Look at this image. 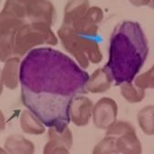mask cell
Masks as SVG:
<instances>
[{
    "label": "cell",
    "instance_id": "cell-1",
    "mask_svg": "<svg viewBox=\"0 0 154 154\" xmlns=\"http://www.w3.org/2000/svg\"><path fill=\"white\" fill-rule=\"evenodd\" d=\"M88 78L62 52L50 48L32 49L20 64L21 101L45 126L63 131L70 121L71 101L88 92Z\"/></svg>",
    "mask_w": 154,
    "mask_h": 154
},
{
    "label": "cell",
    "instance_id": "cell-2",
    "mask_svg": "<svg viewBox=\"0 0 154 154\" xmlns=\"http://www.w3.org/2000/svg\"><path fill=\"white\" fill-rule=\"evenodd\" d=\"M103 19V11L99 7H89L88 0H70L64 10L63 24L57 36L64 48L71 54L82 69L89 63L102 61L98 32Z\"/></svg>",
    "mask_w": 154,
    "mask_h": 154
},
{
    "label": "cell",
    "instance_id": "cell-3",
    "mask_svg": "<svg viewBox=\"0 0 154 154\" xmlns=\"http://www.w3.org/2000/svg\"><path fill=\"white\" fill-rule=\"evenodd\" d=\"M148 54V40L140 25L135 21H123L111 34L109 60L104 69L110 73L115 86L132 82Z\"/></svg>",
    "mask_w": 154,
    "mask_h": 154
},
{
    "label": "cell",
    "instance_id": "cell-4",
    "mask_svg": "<svg viewBox=\"0 0 154 154\" xmlns=\"http://www.w3.org/2000/svg\"><path fill=\"white\" fill-rule=\"evenodd\" d=\"M55 15L49 0H7L0 17L2 62L13 56L14 38L18 30L26 24L36 22L52 26Z\"/></svg>",
    "mask_w": 154,
    "mask_h": 154
},
{
    "label": "cell",
    "instance_id": "cell-5",
    "mask_svg": "<svg viewBox=\"0 0 154 154\" xmlns=\"http://www.w3.org/2000/svg\"><path fill=\"white\" fill-rule=\"evenodd\" d=\"M50 26H51L42 22L25 25L20 30H18L14 38L13 55L21 57L27 53L32 48L38 45H57V38Z\"/></svg>",
    "mask_w": 154,
    "mask_h": 154
},
{
    "label": "cell",
    "instance_id": "cell-6",
    "mask_svg": "<svg viewBox=\"0 0 154 154\" xmlns=\"http://www.w3.org/2000/svg\"><path fill=\"white\" fill-rule=\"evenodd\" d=\"M118 117V105L111 98L100 99L93 108L92 118L96 128L107 130L116 122Z\"/></svg>",
    "mask_w": 154,
    "mask_h": 154
},
{
    "label": "cell",
    "instance_id": "cell-7",
    "mask_svg": "<svg viewBox=\"0 0 154 154\" xmlns=\"http://www.w3.org/2000/svg\"><path fill=\"white\" fill-rule=\"evenodd\" d=\"M73 145V136L70 129L67 127L59 131L54 127L48 130V141L44 147V153H69Z\"/></svg>",
    "mask_w": 154,
    "mask_h": 154
},
{
    "label": "cell",
    "instance_id": "cell-8",
    "mask_svg": "<svg viewBox=\"0 0 154 154\" xmlns=\"http://www.w3.org/2000/svg\"><path fill=\"white\" fill-rule=\"evenodd\" d=\"M93 102L86 96L76 97L69 107L70 120L78 127H83L88 124L93 112Z\"/></svg>",
    "mask_w": 154,
    "mask_h": 154
},
{
    "label": "cell",
    "instance_id": "cell-9",
    "mask_svg": "<svg viewBox=\"0 0 154 154\" xmlns=\"http://www.w3.org/2000/svg\"><path fill=\"white\" fill-rule=\"evenodd\" d=\"M113 79L106 69H98L92 73L86 84V88L90 93H103L111 87Z\"/></svg>",
    "mask_w": 154,
    "mask_h": 154
},
{
    "label": "cell",
    "instance_id": "cell-10",
    "mask_svg": "<svg viewBox=\"0 0 154 154\" xmlns=\"http://www.w3.org/2000/svg\"><path fill=\"white\" fill-rule=\"evenodd\" d=\"M20 59L19 57H11L6 62L1 74L2 85L9 89L17 88L19 81Z\"/></svg>",
    "mask_w": 154,
    "mask_h": 154
},
{
    "label": "cell",
    "instance_id": "cell-11",
    "mask_svg": "<svg viewBox=\"0 0 154 154\" xmlns=\"http://www.w3.org/2000/svg\"><path fill=\"white\" fill-rule=\"evenodd\" d=\"M117 138V148L118 153H141L142 147L138 136L136 130L129 131Z\"/></svg>",
    "mask_w": 154,
    "mask_h": 154
},
{
    "label": "cell",
    "instance_id": "cell-12",
    "mask_svg": "<svg viewBox=\"0 0 154 154\" xmlns=\"http://www.w3.org/2000/svg\"><path fill=\"white\" fill-rule=\"evenodd\" d=\"M20 127L25 133L31 135H41L46 131L44 123L28 109L21 114Z\"/></svg>",
    "mask_w": 154,
    "mask_h": 154
},
{
    "label": "cell",
    "instance_id": "cell-13",
    "mask_svg": "<svg viewBox=\"0 0 154 154\" xmlns=\"http://www.w3.org/2000/svg\"><path fill=\"white\" fill-rule=\"evenodd\" d=\"M6 150L10 153H34V144L20 135H11L5 141Z\"/></svg>",
    "mask_w": 154,
    "mask_h": 154
},
{
    "label": "cell",
    "instance_id": "cell-14",
    "mask_svg": "<svg viewBox=\"0 0 154 154\" xmlns=\"http://www.w3.org/2000/svg\"><path fill=\"white\" fill-rule=\"evenodd\" d=\"M137 119L141 131L145 134L154 135V105H149L140 109Z\"/></svg>",
    "mask_w": 154,
    "mask_h": 154
},
{
    "label": "cell",
    "instance_id": "cell-15",
    "mask_svg": "<svg viewBox=\"0 0 154 154\" xmlns=\"http://www.w3.org/2000/svg\"><path fill=\"white\" fill-rule=\"evenodd\" d=\"M120 94L130 103H139L145 98V89L126 82L120 85Z\"/></svg>",
    "mask_w": 154,
    "mask_h": 154
},
{
    "label": "cell",
    "instance_id": "cell-16",
    "mask_svg": "<svg viewBox=\"0 0 154 154\" xmlns=\"http://www.w3.org/2000/svg\"><path fill=\"white\" fill-rule=\"evenodd\" d=\"M93 153H118L117 138L115 136L106 135V137L95 146Z\"/></svg>",
    "mask_w": 154,
    "mask_h": 154
},
{
    "label": "cell",
    "instance_id": "cell-17",
    "mask_svg": "<svg viewBox=\"0 0 154 154\" xmlns=\"http://www.w3.org/2000/svg\"><path fill=\"white\" fill-rule=\"evenodd\" d=\"M134 85L144 89H154V65L147 72L142 73L138 78H136L134 80Z\"/></svg>",
    "mask_w": 154,
    "mask_h": 154
},
{
    "label": "cell",
    "instance_id": "cell-18",
    "mask_svg": "<svg viewBox=\"0 0 154 154\" xmlns=\"http://www.w3.org/2000/svg\"><path fill=\"white\" fill-rule=\"evenodd\" d=\"M130 3L135 7H144L149 6L150 3V0H129Z\"/></svg>",
    "mask_w": 154,
    "mask_h": 154
},
{
    "label": "cell",
    "instance_id": "cell-19",
    "mask_svg": "<svg viewBox=\"0 0 154 154\" xmlns=\"http://www.w3.org/2000/svg\"><path fill=\"white\" fill-rule=\"evenodd\" d=\"M151 8H153L154 9V0H150V3H149V5Z\"/></svg>",
    "mask_w": 154,
    "mask_h": 154
}]
</instances>
